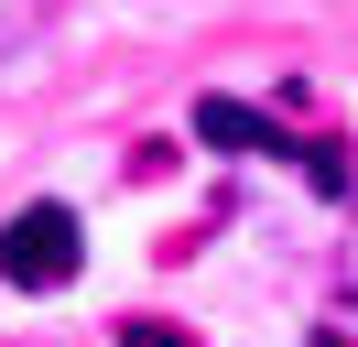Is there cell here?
<instances>
[{"instance_id": "1", "label": "cell", "mask_w": 358, "mask_h": 347, "mask_svg": "<svg viewBox=\"0 0 358 347\" xmlns=\"http://www.w3.org/2000/svg\"><path fill=\"white\" fill-rule=\"evenodd\" d=\"M76 250H87V239H76L66 206H22L11 228H0V282H11V293H66Z\"/></svg>"}, {"instance_id": "2", "label": "cell", "mask_w": 358, "mask_h": 347, "mask_svg": "<svg viewBox=\"0 0 358 347\" xmlns=\"http://www.w3.org/2000/svg\"><path fill=\"white\" fill-rule=\"evenodd\" d=\"M196 141L206 152H282V120H261L250 98H196Z\"/></svg>"}, {"instance_id": "3", "label": "cell", "mask_w": 358, "mask_h": 347, "mask_svg": "<svg viewBox=\"0 0 358 347\" xmlns=\"http://www.w3.org/2000/svg\"><path fill=\"white\" fill-rule=\"evenodd\" d=\"M120 347H185V337H174V325H131Z\"/></svg>"}]
</instances>
